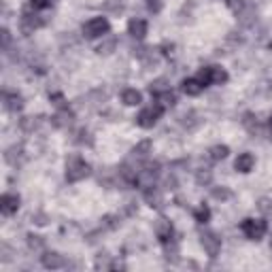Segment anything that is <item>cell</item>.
Segmentation results:
<instances>
[{"label":"cell","instance_id":"22","mask_svg":"<svg viewBox=\"0 0 272 272\" xmlns=\"http://www.w3.org/2000/svg\"><path fill=\"white\" fill-rule=\"evenodd\" d=\"M196 79H198V81L202 83L204 87L213 83V81H210V66H204V68H200V70H198V75H196Z\"/></svg>","mask_w":272,"mask_h":272},{"label":"cell","instance_id":"29","mask_svg":"<svg viewBox=\"0 0 272 272\" xmlns=\"http://www.w3.org/2000/svg\"><path fill=\"white\" fill-rule=\"evenodd\" d=\"M215 198L217 200H228L230 198V191L228 189H215Z\"/></svg>","mask_w":272,"mask_h":272},{"label":"cell","instance_id":"2","mask_svg":"<svg viewBox=\"0 0 272 272\" xmlns=\"http://www.w3.org/2000/svg\"><path fill=\"white\" fill-rule=\"evenodd\" d=\"M162 113H164V106L159 104V102H153V104L145 106V108L136 115V124H138L140 128H153V126L157 124V119L162 117Z\"/></svg>","mask_w":272,"mask_h":272},{"label":"cell","instance_id":"17","mask_svg":"<svg viewBox=\"0 0 272 272\" xmlns=\"http://www.w3.org/2000/svg\"><path fill=\"white\" fill-rule=\"evenodd\" d=\"M102 38H104V41L98 45V53H111V51L115 49V45H117L115 36H108V34H106V36H102Z\"/></svg>","mask_w":272,"mask_h":272},{"label":"cell","instance_id":"9","mask_svg":"<svg viewBox=\"0 0 272 272\" xmlns=\"http://www.w3.org/2000/svg\"><path fill=\"white\" fill-rule=\"evenodd\" d=\"M17 208H19V196L15 194H5L3 200H0V210H3V215H13L17 213Z\"/></svg>","mask_w":272,"mask_h":272},{"label":"cell","instance_id":"19","mask_svg":"<svg viewBox=\"0 0 272 272\" xmlns=\"http://www.w3.org/2000/svg\"><path fill=\"white\" fill-rule=\"evenodd\" d=\"M70 122H73V113H68V111H62V113H58L53 117V124L58 128H66V126H70Z\"/></svg>","mask_w":272,"mask_h":272},{"label":"cell","instance_id":"16","mask_svg":"<svg viewBox=\"0 0 272 272\" xmlns=\"http://www.w3.org/2000/svg\"><path fill=\"white\" fill-rule=\"evenodd\" d=\"M132 153H134V157H136V159L147 157V155L151 153V143H149V140H143V143H138V145L132 149Z\"/></svg>","mask_w":272,"mask_h":272},{"label":"cell","instance_id":"21","mask_svg":"<svg viewBox=\"0 0 272 272\" xmlns=\"http://www.w3.org/2000/svg\"><path fill=\"white\" fill-rule=\"evenodd\" d=\"M157 102L166 108V106H173V104L177 102V98H175V94L168 89V92H164V94H159V96H157Z\"/></svg>","mask_w":272,"mask_h":272},{"label":"cell","instance_id":"20","mask_svg":"<svg viewBox=\"0 0 272 272\" xmlns=\"http://www.w3.org/2000/svg\"><path fill=\"white\" fill-rule=\"evenodd\" d=\"M228 153H230V149H228L226 145H217V147L210 149V159H215V162H219V159L228 157Z\"/></svg>","mask_w":272,"mask_h":272},{"label":"cell","instance_id":"27","mask_svg":"<svg viewBox=\"0 0 272 272\" xmlns=\"http://www.w3.org/2000/svg\"><path fill=\"white\" fill-rule=\"evenodd\" d=\"M147 5H149V9L153 13H159V11H162V7H164L162 0H147Z\"/></svg>","mask_w":272,"mask_h":272},{"label":"cell","instance_id":"11","mask_svg":"<svg viewBox=\"0 0 272 272\" xmlns=\"http://www.w3.org/2000/svg\"><path fill=\"white\" fill-rule=\"evenodd\" d=\"M253 166H255V157L251 153H240L234 162V168L238 170V173H251Z\"/></svg>","mask_w":272,"mask_h":272},{"label":"cell","instance_id":"3","mask_svg":"<svg viewBox=\"0 0 272 272\" xmlns=\"http://www.w3.org/2000/svg\"><path fill=\"white\" fill-rule=\"evenodd\" d=\"M240 230H243V234H245L249 240H259V238H264V234L268 232V226H266L264 219H253V217H249V219H245L243 224H240Z\"/></svg>","mask_w":272,"mask_h":272},{"label":"cell","instance_id":"6","mask_svg":"<svg viewBox=\"0 0 272 272\" xmlns=\"http://www.w3.org/2000/svg\"><path fill=\"white\" fill-rule=\"evenodd\" d=\"M155 236L162 240V243H170L175 236V230H173V224L168 219H157L155 221Z\"/></svg>","mask_w":272,"mask_h":272},{"label":"cell","instance_id":"23","mask_svg":"<svg viewBox=\"0 0 272 272\" xmlns=\"http://www.w3.org/2000/svg\"><path fill=\"white\" fill-rule=\"evenodd\" d=\"M5 102H7V108H11V111H19L22 108V96H5Z\"/></svg>","mask_w":272,"mask_h":272},{"label":"cell","instance_id":"24","mask_svg":"<svg viewBox=\"0 0 272 272\" xmlns=\"http://www.w3.org/2000/svg\"><path fill=\"white\" fill-rule=\"evenodd\" d=\"M208 219H210V210H208V206H200V208L196 210V221H198V224H206Z\"/></svg>","mask_w":272,"mask_h":272},{"label":"cell","instance_id":"8","mask_svg":"<svg viewBox=\"0 0 272 272\" xmlns=\"http://www.w3.org/2000/svg\"><path fill=\"white\" fill-rule=\"evenodd\" d=\"M43 22L38 19V15H34L32 11H24L22 19H19V26H22V32L24 34H30V32H34V30L41 26Z\"/></svg>","mask_w":272,"mask_h":272},{"label":"cell","instance_id":"25","mask_svg":"<svg viewBox=\"0 0 272 272\" xmlns=\"http://www.w3.org/2000/svg\"><path fill=\"white\" fill-rule=\"evenodd\" d=\"M28 245H30V249L41 251V249H43V240L38 238V236H28Z\"/></svg>","mask_w":272,"mask_h":272},{"label":"cell","instance_id":"1","mask_svg":"<svg viewBox=\"0 0 272 272\" xmlns=\"http://www.w3.org/2000/svg\"><path fill=\"white\" fill-rule=\"evenodd\" d=\"M89 175V164L85 162L83 157L79 155H70L66 159V179L70 183H77V181H81Z\"/></svg>","mask_w":272,"mask_h":272},{"label":"cell","instance_id":"4","mask_svg":"<svg viewBox=\"0 0 272 272\" xmlns=\"http://www.w3.org/2000/svg\"><path fill=\"white\" fill-rule=\"evenodd\" d=\"M108 19L106 17H92L83 24V36L87 38H100V36H106L108 32Z\"/></svg>","mask_w":272,"mask_h":272},{"label":"cell","instance_id":"14","mask_svg":"<svg viewBox=\"0 0 272 272\" xmlns=\"http://www.w3.org/2000/svg\"><path fill=\"white\" fill-rule=\"evenodd\" d=\"M43 266H45V268H51V270L62 268V266H64V257L58 255V253H45V255H43Z\"/></svg>","mask_w":272,"mask_h":272},{"label":"cell","instance_id":"18","mask_svg":"<svg viewBox=\"0 0 272 272\" xmlns=\"http://www.w3.org/2000/svg\"><path fill=\"white\" fill-rule=\"evenodd\" d=\"M168 81H166V79H157V81H153V83H151V87H149V92L151 94H153L155 98L159 96V94H164V92H168V85H166Z\"/></svg>","mask_w":272,"mask_h":272},{"label":"cell","instance_id":"13","mask_svg":"<svg viewBox=\"0 0 272 272\" xmlns=\"http://www.w3.org/2000/svg\"><path fill=\"white\" fill-rule=\"evenodd\" d=\"M122 102L124 104H128V106H136V104H140L143 102V94L138 92V89H124L122 92Z\"/></svg>","mask_w":272,"mask_h":272},{"label":"cell","instance_id":"5","mask_svg":"<svg viewBox=\"0 0 272 272\" xmlns=\"http://www.w3.org/2000/svg\"><path fill=\"white\" fill-rule=\"evenodd\" d=\"M202 249L206 251V253L210 255V257H217V253L221 251V240L213 234V232H206V234H202Z\"/></svg>","mask_w":272,"mask_h":272},{"label":"cell","instance_id":"28","mask_svg":"<svg viewBox=\"0 0 272 272\" xmlns=\"http://www.w3.org/2000/svg\"><path fill=\"white\" fill-rule=\"evenodd\" d=\"M30 5H32V9H45L51 5V0H30Z\"/></svg>","mask_w":272,"mask_h":272},{"label":"cell","instance_id":"15","mask_svg":"<svg viewBox=\"0 0 272 272\" xmlns=\"http://www.w3.org/2000/svg\"><path fill=\"white\" fill-rule=\"evenodd\" d=\"M210 81L215 85H224L228 81V73L221 66H210Z\"/></svg>","mask_w":272,"mask_h":272},{"label":"cell","instance_id":"12","mask_svg":"<svg viewBox=\"0 0 272 272\" xmlns=\"http://www.w3.org/2000/svg\"><path fill=\"white\" fill-rule=\"evenodd\" d=\"M181 89H183V94H187V96H198V94H202L204 85L194 77V79H185V81L181 83Z\"/></svg>","mask_w":272,"mask_h":272},{"label":"cell","instance_id":"7","mask_svg":"<svg viewBox=\"0 0 272 272\" xmlns=\"http://www.w3.org/2000/svg\"><path fill=\"white\" fill-rule=\"evenodd\" d=\"M128 34L132 36V38H138V41H143V38L147 36V22H145L143 17L130 19V24H128Z\"/></svg>","mask_w":272,"mask_h":272},{"label":"cell","instance_id":"10","mask_svg":"<svg viewBox=\"0 0 272 272\" xmlns=\"http://www.w3.org/2000/svg\"><path fill=\"white\" fill-rule=\"evenodd\" d=\"M145 200H147L149 206L159 208V206H162V202H164V194L155 185H151V187H145Z\"/></svg>","mask_w":272,"mask_h":272},{"label":"cell","instance_id":"26","mask_svg":"<svg viewBox=\"0 0 272 272\" xmlns=\"http://www.w3.org/2000/svg\"><path fill=\"white\" fill-rule=\"evenodd\" d=\"M228 5H230V9H232L234 13H240V11L245 9V3H243V0H228Z\"/></svg>","mask_w":272,"mask_h":272}]
</instances>
